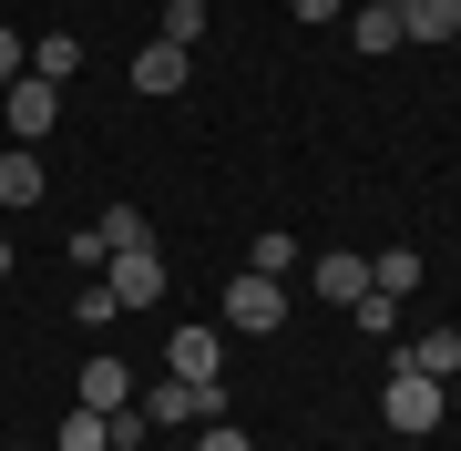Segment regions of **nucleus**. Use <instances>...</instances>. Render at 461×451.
I'll return each mask as SVG.
<instances>
[{
  "label": "nucleus",
  "instance_id": "f257e3e1",
  "mask_svg": "<svg viewBox=\"0 0 461 451\" xmlns=\"http://www.w3.org/2000/svg\"><path fill=\"white\" fill-rule=\"evenodd\" d=\"M215 329H236V338H277V329H287V277L236 267V277H226V298H215Z\"/></svg>",
  "mask_w": 461,
  "mask_h": 451
},
{
  "label": "nucleus",
  "instance_id": "f03ea898",
  "mask_svg": "<svg viewBox=\"0 0 461 451\" xmlns=\"http://www.w3.org/2000/svg\"><path fill=\"white\" fill-rule=\"evenodd\" d=\"M441 401H451V390L430 380V369L400 359V369H390V390H379V420H390L400 441H430V431H441Z\"/></svg>",
  "mask_w": 461,
  "mask_h": 451
},
{
  "label": "nucleus",
  "instance_id": "7ed1b4c3",
  "mask_svg": "<svg viewBox=\"0 0 461 451\" xmlns=\"http://www.w3.org/2000/svg\"><path fill=\"white\" fill-rule=\"evenodd\" d=\"M51 123H62V83H41V72H21V83L0 93V134H11V144H41Z\"/></svg>",
  "mask_w": 461,
  "mask_h": 451
},
{
  "label": "nucleus",
  "instance_id": "20e7f679",
  "mask_svg": "<svg viewBox=\"0 0 461 451\" xmlns=\"http://www.w3.org/2000/svg\"><path fill=\"white\" fill-rule=\"evenodd\" d=\"M103 287H113V308H165V247H123Z\"/></svg>",
  "mask_w": 461,
  "mask_h": 451
},
{
  "label": "nucleus",
  "instance_id": "39448f33",
  "mask_svg": "<svg viewBox=\"0 0 461 451\" xmlns=\"http://www.w3.org/2000/svg\"><path fill=\"white\" fill-rule=\"evenodd\" d=\"M165 369H175V380H215V369H226V329H215V318L165 329Z\"/></svg>",
  "mask_w": 461,
  "mask_h": 451
},
{
  "label": "nucleus",
  "instance_id": "423d86ee",
  "mask_svg": "<svg viewBox=\"0 0 461 451\" xmlns=\"http://www.w3.org/2000/svg\"><path fill=\"white\" fill-rule=\"evenodd\" d=\"M185 83H195V51H175V41H144V51H133V93H144V103H175Z\"/></svg>",
  "mask_w": 461,
  "mask_h": 451
},
{
  "label": "nucleus",
  "instance_id": "0eeeda50",
  "mask_svg": "<svg viewBox=\"0 0 461 451\" xmlns=\"http://www.w3.org/2000/svg\"><path fill=\"white\" fill-rule=\"evenodd\" d=\"M41 195H51L41 154H32V144H0V205H11V216H21V205H41Z\"/></svg>",
  "mask_w": 461,
  "mask_h": 451
},
{
  "label": "nucleus",
  "instance_id": "6e6552de",
  "mask_svg": "<svg viewBox=\"0 0 461 451\" xmlns=\"http://www.w3.org/2000/svg\"><path fill=\"white\" fill-rule=\"evenodd\" d=\"M318 298L359 308V298H369V257H348V247H318Z\"/></svg>",
  "mask_w": 461,
  "mask_h": 451
},
{
  "label": "nucleus",
  "instance_id": "1a4fd4ad",
  "mask_svg": "<svg viewBox=\"0 0 461 451\" xmlns=\"http://www.w3.org/2000/svg\"><path fill=\"white\" fill-rule=\"evenodd\" d=\"M83 410H103V420L133 410V369L123 359H83Z\"/></svg>",
  "mask_w": 461,
  "mask_h": 451
},
{
  "label": "nucleus",
  "instance_id": "9d476101",
  "mask_svg": "<svg viewBox=\"0 0 461 451\" xmlns=\"http://www.w3.org/2000/svg\"><path fill=\"white\" fill-rule=\"evenodd\" d=\"M400 41H461V0H400Z\"/></svg>",
  "mask_w": 461,
  "mask_h": 451
},
{
  "label": "nucleus",
  "instance_id": "9b49d317",
  "mask_svg": "<svg viewBox=\"0 0 461 451\" xmlns=\"http://www.w3.org/2000/svg\"><path fill=\"white\" fill-rule=\"evenodd\" d=\"M32 72L72 93V83H83V41H72V32H41V41H32Z\"/></svg>",
  "mask_w": 461,
  "mask_h": 451
},
{
  "label": "nucleus",
  "instance_id": "f8f14e48",
  "mask_svg": "<svg viewBox=\"0 0 461 451\" xmlns=\"http://www.w3.org/2000/svg\"><path fill=\"white\" fill-rule=\"evenodd\" d=\"M369 287H379V298H411V287H420V247H379L369 257Z\"/></svg>",
  "mask_w": 461,
  "mask_h": 451
},
{
  "label": "nucleus",
  "instance_id": "ddd939ff",
  "mask_svg": "<svg viewBox=\"0 0 461 451\" xmlns=\"http://www.w3.org/2000/svg\"><path fill=\"white\" fill-rule=\"evenodd\" d=\"M411 369L451 380V369H461V329H420V338H411Z\"/></svg>",
  "mask_w": 461,
  "mask_h": 451
},
{
  "label": "nucleus",
  "instance_id": "4468645a",
  "mask_svg": "<svg viewBox=\"0 0 461 451\" xmlns=\"http://www.w3.org/2000/svg\"><path fill=\"white\" fill-rule=\"evenodd\" d=\"M93 226H103V247H113V257H123V247H154V226H144V205H103Z\"/></svg>",
  "mask_w": 461,
  "mask_h": 451
},
{
  "label": "nucleus",
  "instance_id": "2eb2a0df",
  "mask_svg": "<svg viewBox=\"0 0 461 451\" xmlns=\"http://www.w3.org/2000/svg\"><path fill=\"white\" fill-rule=\"evenodd\" d=\"M247 267H257V277H287V267H297V236H287V226H257Z\"/></svg>",
  "mask_w": 461,
  "mask_h": 451
},
{
  "label": "nucleus",
  "instance_id": "dca6fc26",
  "mask_svg": "<svg viewBox=\"0 0 461 451\" xmlns=\"http://www.w3.org/2000/svg\"><path fill=\"white\" fill-rule=\"evenodd\" d=\"M205 21H215L205 0H165V32H154V41H175V51H195V41H205Z\"/></svg>",
  "mask_w": 461,
  "mask_h": 451
},
{
  "label": "nucleus",
  "instance_id": "f3484780",
  "mask_svg": "<svg viewBox=\"0 0 461 451\" xmlns=\"http://www.w3.org/2000/svg\"><path fill=\"white\" fill-rule=\"evenodd\" d=\"M348 41H359L369 62H379V51H400V11H348Z\"/></svg>",
  "mask_w": 461,
  "mask_h": 451
},
{
  "label": "nucleus",
  "instance_id": "a211bd4d",
  "mask_svg": "<svg viewBox=\"0 0 461 451\" xmlns=\"http://www.w3.org/2000/svg\"><path fill=\"white\" fill-rule=\"evenodd\" d=\"M62 451H113V420H103V410H83V401H72V420H62Z\"/></svg>",
  "mask_w": 461,
  "mask_h": 451
},
{
  "label": "nucleus",
  "instance_id": "6ab92c4d",
  "mask_svg": "<svg viewBox=\"0 0 461 451\" xmlns=\"http://www.w3.org/2000/svg\"><path fill=\"white\" fill-rule=\"evenodd\" d=\"M113 267V247H103V226H72V277H103Z\"/></svg>",
  "mask_w": 461,
  "mask_h": 451
},
{
  "label": "nucleus",
  "instance_id": "aec40b11",
  "mask_svg": "<svg viewBox=\"0 0 461 451\" xmlns=\"http://www.w3.org/2000/svg\"><path fill=\"white\" fill-rule=\"evenodd\" d=\"M185 451H257V441H247V420H195V441H185Z\"/></svg>",
  "mask_w": 461,
  "mask_h": 451
},
{
  "label": "nucleus",
  "instance_id": "412c9836",
  "mask_svg": "<svg viewBox=\"0 0 461 451\" xmlns=\"http://www.w3.org/2000/svg\"><path fill=\"white\" fill-rule=\"evenodd\" d=\"M348 318H359V329H369V338H390V329H400V298H379V287H369V298H359V308H348Z\"/></svg>",
  "mask_w": 461,
  "mask_h": 451
},
{
  "label": "nucleus",
  "instance_id": "4be33fe9",
  "mask_svg": "<svg viewBox=\"0 0 461 451\" xmlns=\"http://www.w3.org/2000/svg\"><path fill=\"white\" fill-rule=\"evenodd\" d=\"M21 72H32V41H21V32H11V21H0V93H11V83H21Z\"/></svg>",
  "mask_w": 461,
  "mask_h": 451
},
{
  "label": "nucleus",
  "instance_id": "5701e85b",
  "mask_svg": "<svg viewBox=\"0 0 461 451\" xmlns=\"http://www.w3.org/2000/svg\"><path fill=\"white\" fill-rule=\"evenodd\" d=\"M113 318H123V308H113V287H103V277H83V329H113Z\"/></svg>",
  "mask_w": 461,
  "mask_h": 451
},
{
  "label": "nucleus",
  "instance_id": "b1692460",
  "mask_svg": "<svg viewBox=\"0 0 461 451\" xmlns=\"http://www.w3.org/2000/svg\"><path fill=\"white\" fill-rule=\"evenodd\" d=\"M297 21H348V0H287Z\"/></svg>",
  "mask_w": 461,
  "mask_h": 451
},
{
  "label": "nucleus",
  "instance_id": "393cba45",
  "mask_svg": "<svg viewBox=\"0 0 461 451\" xmlns=\"http://www.w3.org/2000/svg\"><path fill=\"white\" fill-rule=\"evenodd\" d=\"M348 11H400V0H348Z\"/></svg>",
  "mask_w": 461,
  "mask_h": 451
},
{
  "label": "nucleus",
  "instance_id": "a878e982",
  "mask_svg": "<svg viewBox=\"0 0 461 451\" xmlns=\"http://www.w3.org/2000/svg\"><path fill=\"white\" fill-rule=\"evenodd\" d=\"M11 267H21V257H11V236H0V277H11Z\"/></svg>",
  "mask_w": 461,
  "mask_h": 451
}]
</instances>
